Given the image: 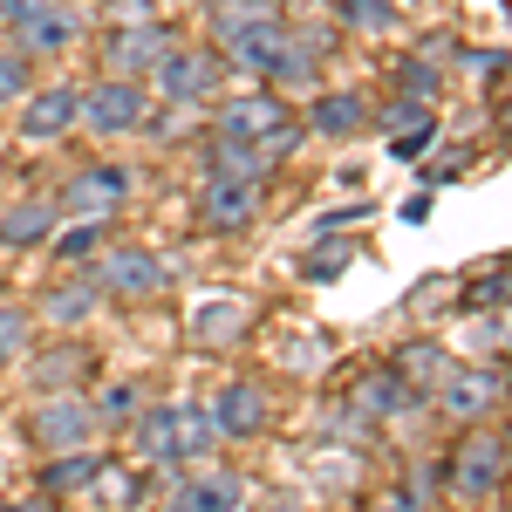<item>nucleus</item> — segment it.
<instances>
[{"label": "nucleus", "mask_w": 512, "mask_h": 512, "mask_svg": "<svg viewBox=\"0 0 512 512\" xmlns=\"http://www.w3.org/2000/svg\"><path fill=\"white\" fill-rule=\"evenodd\" d=\"M512 472V451L499 431H478V424H458V444L444 458V492L451 499H499Z\"/></svg>", "instance_id": "nucleus-1"}, {"label": "nucleus", "mask_w": 512, "mask_h": 512, "mask_svg": "<svg viewBox=\"0 0 512 512\" xmlns=\"http://www.w3.org/2000/svg\"><path fill=\"white\" fill-rule=\"evenodd\" d=\"M212 130H219V137H246V144H267L274 158H287V151L301 144V123H294V110L280 103L274 89H253V96H233V103H219Z\"/></svg>", "instance_id": "nucleus-2"}, {"label": "nucleus", "mask_w": 512, "mask_h": 512, "mask_svg": "<svg viewBox=\"0 0 512 512\" xmlns=\"http://www.w3.org/2000/svg\"><path fill=\"white\" fill-rule=\"evenodd\" d=\"M103 431V417H96V403L76 390H48L28 410V444L35 451H76V444H96Z\"/></svg>", "instance_id": "nucleus-3"}, {"label": "nucleus", "mask_w": 512, "mask_h": 512, "mask_svg": "<svg viewBox=\"0 0 512 512\" xmlns=\"http://www.w3.org/2000/svg\"><path fill=\"white\" fill-rule=\"evenodd\" d=\"M0 21L14 28L21 55H55L82 35V14L69 0H0Z\"/></svg>", "instance_id": "nucleus-4"}, {"label": "nucleus", "mask_w": 512, "mask_h": 512, "mask_svg": "<svg viewBox=\"0 0 512 512\" xmlns=\"http://www.w3.org/2000/svg\"><path fill=\"white\" fill-rule=\"evenodd\" d=\"M506 369H499V362H472V369H458V362H451V376H444V383H437V410H444V417H451V424H478V417H492V410H499V396H506Z\"/></svg>", "instance_id": "nucleus-5"}, {"label": "nucleus", "mask_w": 512, "mask_h": 512, "mask_svg": "<svg viewBox=\"0 0 512 512\" xmlns=\"http://www.w3.org/2000/svg\"><path fill=\"white\" fill-rule=\"evenodd\" d=\"M164 103H212L219 96V82H226V55H212V48H171L158 69H151Z\"/></svg>", "instance_id": "nucleus-6"}, {"label": "nucleus", "mask_w": 512, "mask_h": 512, "mask_svg": "<svg viewBox=\"0 0 512 512\" xmlns=\"http://www.w3.org/2000/svg\"><path fill=\"white\" fill-rule=\"evenodd\" d=\"M89 274H96V287L110 301H158L164 294V260L144 253V246H103Z\"/></svg>", "instance_id": "nucleus-7"}, {"label": "nucleus", "mask_w": 512, "mask_h": 512, "mask_svg": "<svg viewBox=\"0 0 512 512\" xmlns=\"http://www.w3.org/2000/svg\"><path fill=\"white\" fill-rule=\"evenodd\" d=\"M123 205H130L123 164H82V171H69V185L55 198V212H69V219H117Z\"/></svg>", "instance_id": "nucleus-8"}, {"label": "nucleus", "mask_w": 512, "mask_h": 512, "mask_svg": "<svg viewBox=\"0 0 512 512\" xmlns=\"http://www.w3.org/2000/svg\"><path fill=\"white\" fill-rule=\"evenodd\" d=\"M144 117H151V110H144V89L123 82V76H103L76 110V123L89 137H130V130H144Z\"/></svg>", "instance_id": "nucleus-9"}, {"label": "nucleus", "mask_w": 512, "mask_h": 512, "mask_svg": "<svg viewBox=\"0 0 512 512\" xmlns=\"http://www.w3.org/2000/svg\"><path fill=\"white\" fill-rule=\"evenodd\" d=\"M260 178H233V171H205V185H198V219L212 226V233H246L253 219H260Z\"/></svg>", "instance_id": "nucleus-10"}, {"label": "nucleus", "mask_w": 512, "mask_h": 512, "mask_svg": "<svg viewBox=\"0 0 512 512\" xmlns=\"http://www.w3.org/2000/svg\"><path fill=\"white\" fill-rule=\"evenodd\" d=\"M349 410H362L369 424H396V417H410V410H424V390L396 369V362H383V369H362L349 390Z\"/></svg>", "instance_id": "nucleus-11"}, {"label": "nucleus", "mask_w": 512, "mask_h": 512, "mask_svg": "<svg viewBox=\"0 0 512 512\" xmlns=\"http://www.w3.org/2000/svg\"><path fill=\"white\" fill-rule=\"evenodd\" d=\"M178 48V35L164 28V21H144V28H110V41H103V69L123 82H137V76H151L164 55Z\"/></svg>", "instance_id": "nucleus-12"}, {"label": "nucleus", "mask_w": 512, "mask_h": 512, "mask_svg": "<svg viewBox=\"0 0 512 512\" xmlns=\"http://www.w3.org/2000/svg\"><path fill=\"white\" fill-rule=\"evenodd\" d=\"M76 110H82V89H41V96H28L21 103V137L28 144H62L69 130H76Z\"/></svg>", "instance_id": "nucleus-13"}, {"label": "nucleus", "mask_w": 512, "mask_h": 512, "mask_svg": "<svg viewBox=\"0 0 512 512\" xmlns=\"http://www.w3.org/2000/svg\"><path fill=\"white\" fill-rule=\"evenodd\" d=\"M369 117H376V110H369L362 89H321L315 103H308V130H315V137H335V144L355 137V130H369Z\"/></svg>", "instance_id": "nucleus-14"}, {"label": "nucleus", "mask_w": 512, "mask_h": 512, "mask_svg": "<svg viewBox=\"0 0 512 512\" xmlns=\"http://www.w3.org/2000/svg\"><path fill=\"white\" fill-rule=\"evenodd\" d=\"M280 41H287V14H274V21H260V28H246V35H233V41H219V55H226V69L267 82V69H274V55H280Z\"/></svg>", "instance_id": "nucleus-15"}, {"label": "nucleus", "mask_w": 512, "mask_h": 512, "mask_svg": "<svg viewBox=\"0 0 512 512\" xmlns=\"http://www.w3.org/2000/svg\"><path fill=\"white\" fill-rule=\"evenodd\" d=\"M130 444H137V465H144V472H178V431H171V403H158V410H137V417H130Z\"/></svg>", "instance_id": "nucleus-16"}, {"label": "nucleus", "mask_w": 512, "mask_h": 512, "mask_svg": "<svg viewBox=\"0 0 512 512\" xmlns=\"http://www.w3.org/2000/svg\"><path fill=\"white\" fill-rule=\"evenodd\" d=\"M103 451L96 444H76V451H48V472H41V492L48 499H69V492H89L96 478H103Z\"/></svg>", "instance_id": "nucleus-17"}, {"label": "nucleus", "mask_w": 512, "mask_h": 512, "mask_svg": "<svg viewBox=\"0 0 512 512\" xmlns=\"http://www.w3.org/2000/svg\"><path fill=\"white\" fill-rule=\"evenodd\" d=\"M383 137H390L396 158H424V151L437 144V110H431V103H417V96H403L390 117H383Z\"/></svg>", "instance_id": "nucleus-18"}, {"label": "nucleus", "mask_w": 512, "mask_h": 512, "mask_svg": "<svg viewBox=\"0 0 512 512\" xmlns=\"http://www.w3.org/2000/svg\"><path fill=\"white\" fill-rule=\"evenodd\" d=\"M212 424H219V437L267 431V390H260V383H226L219 403H212Z\"/></svg>", "instance_id": "nucleus-19"}, {"label": "nucleus", "mask_w": 512, "mask_h": 512, "mask_svg": "<svg viewBox=\"0 0 512 512\" xmlns=\"http://www.w3.org/2000/svg\"><path fill=\"white\" fill-rule=\"evenodd\" d=\"M246 328H253L246 301H198L192 308V342L198 349H239Z\"/></svg>", "instance_id": "nucleus-20"}, {"label": "nucleus", "mask_w": 512, "mask_h": 512, "mask_svg": "<svg viewBox=\"0 0 512 512\" xmlns=\"http://www.w3.org/2000/svg\"><path fill=\"white\" fill-rule=\"evenodd\" d=\"M171 506L178 512H233V506H246V485L233 472H192L185 485H171Z\"/></svg>", "instance_id": "nucleus-21"}, {"label": "nucleus", "mask_w": 512, "mask_h": 512, "mask_svg": "<svg viewBox=\"0 0 512 512\" xmlns=\"http://www.w3.org/2000/svg\"><path fill=\"white\" fill-rule=\"evenodd\" d=\"M96 308H103V287H96V274L62 280V287H48V294H41V315L55 321V328H82Z\"/></svg>", "instance_id": "nucleus-22"}, {"label": "nucleus", "mask_w": 512, "mask_h": 512, "mask_svg": "<svg viewBox=\"0 0 512 512\" xmlns=\"http://www.w3.org/2000/svg\"><path fill=\"white\" fill-rule=\"evenodd\" d=\"M171 431H178V465H205L219 451V424L198 403H171Z\"/></svg>", "instance_id": "nucleus-23"}, {"label": "nucleus", "mask_w": 512, "mask_h": 512, "mask_svg": "<svg viewBox=\"0 0 512 512\" xmlns=\"http://www.w3.org/2000/svg\"><path fill=\"white\" fill-rule=\"evenodd\" d=\"M205 158H212V171H233V178H260V185H267V171L280 164L267 144H246V137H219V130H212Z\"/></svg>", "instance_id": "nucleus-24"}, {"label": "nucleus", "mask_w": 512, "mask_h": 512, "mask_svg": "<svg viewBox=\"0 0 512 512\" xmlns=\"http://www.w3.org/2000/svg\"><path fill=\"white\" fill-rule=\"evenodd\" d=\"M0 239H7V246H41V239H55V205H48V198L7 205V212H0Z\"/></svg>", "instance_id": "nucleus-25"}, {"label": "nucleus", "mask_w": 512, "mask_h": 512, "mask_svg": "<svg viewBox=\"0 0 512 512\" xmlns=\"http://www.w3.org/2000/svg\"><path fill=\"white\" fill-rule=\"evenodd\" d=\"M280 0H212V41H233L246 28H260V21H274Z\"/></svg>", "instance_id": "nucleus-26"}, {"label": "nucleus", "mask_w": 512, "mask_h": 512, "mask_svg": "<svg viewBox=\"0 0 512 512\" xmlns=\"http://www.w3.org/2000/svg\"><path fill=\"white\" fill-rule=\"evenodd\" d=\"M396 369H403V376H410V383H417V390L431 396L437 383H444V376H451V355L437 349V342H403V349H396Z\"/></svg>", "instance_id": "nucleus-27"}, {"label": "nucleus", "mask_w": 512, "mask_h": 512, "mask_svg": "<svg viewBox=\"0 0 512 512\" xmlns=\"http://www.w3.org/2000/svg\"><path fill=\"white\" fill-rule=\"evenodd\" d=\"M335 28H349V35H390L396 0H335Z\"/></svg>", "instance_id": "nucleus-28"}, {"label": "nucleus", "mask_w": 512, "mask_h": 512, "mask_svg": "<svg viewBox=\"0 0 512 512\" xmlns=\"http://www.w3.org/2000/svg\"><path fill=\"white\" fill-rule=\"evenodd\" d=\"M103 246H110V219H76L69 233L55 239V253H62V260H96Z\"/></svg>", "instance_id": "nucleus-29"}, {"label": "nucleus", "mask_w": 512, "mask_h": 512, "mask_svg": "<svg viewBox=\"0 0 512 512\" xmlns=\"http://www.w3.org/2000/svg\"><path fill=\"white\" fill-rule=\"evenodd\" d=\"M321 246H315V260H308V280H335L342 274V267H349V253H355V239H342L335 233V226H328V233H315Z\"/></svg>", "instance_id": "nucleus-30"}, {"label": "nucleus", "mask_w": 512, "mask_h": 512, "mask_svg": "<svg viewBox=\"0 0 512 512\" xmlns=\"http://www.w3.org/2000/svg\"><path fill=\"white\" fill-rule=\"evenodd\" d=\"M76 376H89V355H82V349H62V355H48V362H35L41 390H69Z\"/></svg>", "instance_id": "nucleus-31"}, {"label": "nucleus", "mask_w": 512, "mask_h": 512, "mask_svg": "<svg viewBox=\"0 0 512 512\" xmlns=\"http://www.w3.org/2000/svg\"><path fill=\"white\" fill-rule=\"evenodd\" d=\"M396 89L417 96V103H437V69L424 55H403V62H396Z\"/></svg>", "instance_id": "nucleus-32"}, {"label": "nucleus", "mask_w": 512, "mask_h": 512, "mask_svg": "<svg viewBox=\"0 0 512 512\" xmlns=\"http://www.w3.org/2000/svg\"><path fill=\"white\" fill-rule=\"evenodd\" d=\"M137 410H144V390H137V383H110V390L96 396V417H103V424H130Z\"/></svg>", "instance_id": "nucleus-33"}, {"label": "nucleus", "mask_w": 512, "mask_h": 512, "mask_svg": "<svg viewBox=\"0 0 512 512\" xmlns=\"http://www.w3.org/2000/svg\"><path fill=\"white\" fill-rule=\"evenodd\" d=\"M198 110H205V103H171L164 117H144V130H151L158 144H171V137H185V130H192V117H198Z\"/></svg>", "instance_id": "nucleus-34"}, {"label": "nucleus", "mask_w": 512, "mask_h": 512, "mask_svg": "<svg viewBox=\"0 0 512 512\" xmlns=\"http://www.w3.org/2000/svg\"><path fill=\"white\" fill-rule=\"evenodd\" d=\"M437 492H444V465H410V492H403V506H437Z\"/></svg>", "instance_id": "nucleus-35"}, {"label": "nucleus", "mask_w": 512, "mask_h": 512, "mask_svg": "<svg viewBox=\"0 0 512 512\" xmlns=\"http://www.w3.org/2000/svg\"><path fill=\"white\" fill-rule=\"evenodd\" d=\"M21 96H28V55L14 48V55H0V110L21 103Z\"/></svg>", "instance_id": "nucleus-36"}, {"label": "nucleus", "mask_w": 512, "mask_h": 512, "mask_svg": "<svg viewBox=\"0 0 512 512\" xmlns=\"http://www.w3.org/2000/svg\"><path fill=\"white\" fill-rule=\"evenodd\" d=\"M28 349V308H0V362Z\"/></svg>", "instance_id": "nucleus-37"}, {"label": "nucleus", "mask_w": 512, "mask_h": 512, "mask_svg": "<svg viewBox=\"0 0 512 512\" xmlns=\"http://www.w3.org/2000/svg\"><path fill=\"white\" fill-rule=\"evenodd\" d=\"M158 21V0H110V28H144Z\"/></svg>", "instance_id": "nucleus-38"}, {"label": "nucleus", "mask_w": 512, "mask_h": 512, "mask_svg": "<svg viewBox=\"0 0 512 512\" xmlns=\"http://www.w3.org/2000/svg\"><path fill=\"white\" fill-rule=\"evenodd\" d=\"M492 342H499V349L512 355V308H506V315H499V321H492Z\"/></svg>", "instance_id": "nucleus-39"}, {"label": "nucleus", "mask_w": 512, "mask_h": 512, "mask_svg": "<svg viewBox=\"0 0 512 512\" xmlns=\"http://www.w3.org/2000/svg\"><path fill=\"white\" fill-rule=\"evenodd\" d=\"M506 451H512V431H506Z\"/></svg>", "instance_id": "nucleus-40"}]
</instances>
